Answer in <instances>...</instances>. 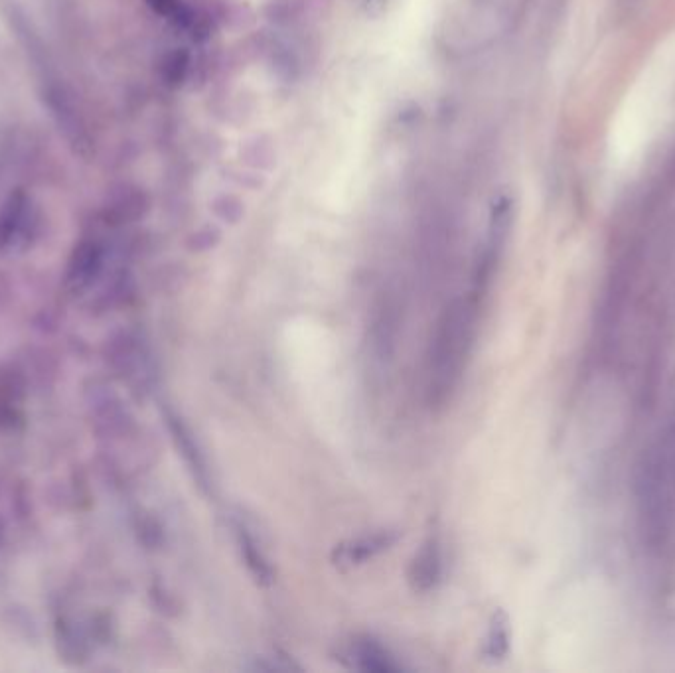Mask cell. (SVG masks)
Returning a JSON list of instances; mask_svg holds the SVG:
<instances>
[{
    "label": "cell",
    "mask_w": 675,
    "mask_h": 673,
    "mask_svg": "<svg viewBox=\"0 0 675 673\" xmlns=\"http://www.w3.org/2000/svg\"><path fill=\"white\" fill-rule=\"evenodd\" d=\"M164 421H166V427L172 435V441L176 445L178 452L182 454L184 462L188 464V468L192 470L194 478L200 482V486H208V468H206V460L202 456V452L198 449L190 429L184 425V421L172 413V411H166L164 413Z\"/></svg>",
    "instance_id": "obj_8"
},
{
    "label": "cell",
    "mask_w": 675,
    "mask_h": 673,
    "mask_svg": "<svg viewBox=\"0 0 675 673\" xmlns=\"http://www.w3.org/2000/svg\"><path fill=\"white\" fill-rule=\"evenodd\" d=\"M352 660L360 670L377 673L399 672V664L372 638H362L352 646Z\"/></svg>",
    "instance_id": "obj_11"
},
{
    "label": "cell",
    "mask_w": 675,
    "mask_h": 673,
    "mask_svg": "<svg viewBox=\"0 0 675 673\" xmlns=\"http://www.w3.org/2000/svg\"><path fill=\"white\" fill-rule=\"evenodd\" d=\"M28 229V200L16 190L0 206V251H14L26 239Z\"/></svg>",
    "instance_id": "obj_6"
},
{
    "label": "cell",
    "mask_w": 675,
    "mask_h": 673,
    "mask_svg": "<svg viewBox=\"0 0 675 673\" xmlns=\"http://www.w3.org/2000/svg\"><path fill=\"white\" fill-rule=\"evenodd\" d=\"M87 407L91 417V431L95 439L113 443L125 439L135 429V419L123 405V401L107 385L93 383L87 387Z\"/></svg>",
    "instance_id": "obj_2"
},
{
    "label": "cell",
    "mask_w": 675,
    "mask_h": 673,
    "mask_svg": "<svg viewBox=\"0 0 675 673\" xmlns=\"http://www.w3.org/2000/svg\"><path fill=\"white\" fill-rule=\"evenodd\" d=\"M87 634L91 638L93 644H101V646H107L113 636H115V624L111 620V616L107 612H97L89 618L87 622Z\"/></svg>",
    "instance_id": "obj_15"
},
{
    "label": "cell",
    "mask_w": 675,
    "mask_h": 673,
    "mask_svg": "<svg viewBox=\"0 0 675 673\" xmlns=\"http://www.w3.org/2000/svg\"><path fill=\"white\" fill-rule=\"evenodd\" d=\"M54 646L60 662L70 668H81L91 656L93 642L85 626L60 612L54 618Z\"/></svg>",
    "instance_id": "obj_5"
},
{
    "label": "cell",
    "mask_w": 675,
    "mask_h": 673,
    "mask_svg": "<svg viewBox=\"0 0 675 673\" xmlns=\"http://www.w3.org/2000/svg\"><path fill=\"white\" fill-rule=\"evenodd\" d=\"M103 356L111 372L123 381L131 383L133 387H141L145 383L149 358L135 334L115 332L111 338H107Z\"/></svg>",
    "instance_id": "obj_3"
},
{
    "label": "cell",
    "mask_w": 675,
    "mask_h": 673,
    "mask_svg": "<svg viewBox=\"0 0 675 673\" xmlns=\"http://www.w3.org/2000/svg\"><path fill=\"white\" fill-rule=\"evenodd\" d=\"M235 537H237V547L239 553L247 565V569L251 571V575L263 583L269 585L273 581V567L269 563V559L265 557V553L261 551V547L257 545L255 537L249 533V529L245 525H235Z\"/></svg>",
    "instance_id": "obj_9"
},
{
    "label": "cell",
    "mask_w": 675,
    "mask_h": 673,
    "mask_svg": "<svg viewBox=\"0 0 675 673\" xmlns=\"http://www.w3.org/2000/svg\"><path fill=\"white\" fill-rule=\"evenodd\" d=\"M470 302H456L441 318L429 358V391L443 401L458 383L472 346L474 312Z\"/></svg>",
    "instance_id": "obj_1"
},
{
    "label": "cell",
    "mask_w": 675,
    "mask_h": 673,
    "mask_svg": "<svg viewBox=\"0 0 675 673\" xmlns=\"http://www.w3.org/2000/svg\"><path fill=\"white\" fill-rule=\"evenodd\" d=\"M103 247L93 239H83L75 245L66 269V289L72 295L87 293L103 271Z\"/></svg>",
    "instance_id": "obj_4"
},
{
    "label": "cell",
    "mask_w": 675,
    "mask_h": 673,
    "mask_svg": "<svg viewBox=\"0 0 675 673\" xmlns=\"http://www.w3.org/2000/svg\"><path fill=\"white\" fill-rule=\"evenodd\" d=\"M4 537H6V527H4V522L0 520V545L4 543Z\"/></svg>",
    "instance_id": "obj_18"
},
{
    "label": "cell",
    "mask_w": 675,
    "mask_h": 673,
    "mask_svg": "<svg viewBox=\"0 0 675 673\" xmlns=\"http://www.w3.org/2000/svg\"><path fill=\"white\" fill-rule=\"evenodd\" d=\"M397 541V535L391 531H383V533H375V535H368L362 539L352 541L350 545H344L340 549V559L350 563V565H360L368 559H372L377 553L385 551L389 545H393Z\"/></svg>",
    "instance_id": "obj_12"
},
{
    "label": "cell",
    "mask_w": 675,
    "mask_h": 673,
    "mask_svg": "<svg viewBox=\"0 0 675 673\" xmlns=\"http://www.w3.org/2000/svg\"><path fill=\"white\" fill-rule=\"evenodd\" d=\"M510 644H512V634H510L508 614L498 610L490 622V630H488L486 644H484V654L492 662H502L510 654Z\"/></svg>",
    "instance_id": "obj_13"
},
{
    "label": "cell",
    "mask_w": 675,
    "mask_h": 673,
    "mask_svg": "<svg viewBox=\"0 0 675 673\" xmlns=\"http://www.w3.org/2000/svg\"><path fill=\"white\" fill-rule=\"evenodd\" d=\"M0 624L14 638H20L28 644L30 642L36 644L40 640V628H38V622H36L34 614L18 602H10V604H4L0 608Z\"/></svg>",
    "instance_id": "obj_10"
},
{
    "label": "cell",
    "mask_w": 675,
    "mask_h": 673,
    "mask_svg": "<svg viewBox=\"0 0 675 673\" xmlns=\"http://www.w3.org/2000/svg\"><path fill=\"white\" fill-rule=\"evenodd\" d=\"M443 573V557L437 539H429L415 555L409 569V583L419 593H429L437 587Z\"/></svg>",
    "instance_id": "obj_7"
},
{
    "label": "cell",
    "mask_w": 675,
    "mask_h": 673,
    "mask_svg": "<svg viewBox=\"0 0 675 673\" xmlns=\"http://www.w3.org/2000/svg\"><path fill=\"white\" fill-rule=\"evenodd\" d=\"M30 492L24 484H18L16 490H14V496H12V510L18 514L20 520L28 518L32 514V502H30Z\"/></svg>",
    "instance_id": "obj_17"
},
{
    "label": "cell",
    "mask_w": 675,
    "mask_h": 673,
    "mask_svg": "<svg viewBox=\"0 0 675 673\" xmlns=\"http://www.w3.org/2000/svg\"><path fill=\"white\" fill-rule=\"evenodd\" d=\"M137 535H139V541L147 549H154L160 543V539H162L160 527L154 522V518H150V516H143V518L137 520Z\"/></svg>",
    "instance_id": "obj_16"
},
{
    "label": "cell",
    "mask_w": 675,
    "mask_h": 673,
    "mask_svg": "<svg viewBox=\"0 0 675 673\" xmlns=\"http://www.w3.org/2000/svg\"><path fill=\"white\" fill-rule=\"evenodd\" d=\"M147 4L156 14L168 18L182 28H190L196 22L194 12L182 0H147Z\"/></svg>",
    "instance_id": "obj_14"
}]
</instances>
